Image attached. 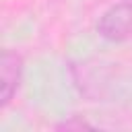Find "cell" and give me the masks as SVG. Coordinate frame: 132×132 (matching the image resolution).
I'll return each mask as SVG.
<instances>
[{
  "instance_id": "1",
  "label": "cell",
  "mask_w": 132,
  "mask_h": 132,
  "mask_svg": "<svg viewBox=\"0 0 132 132\" xmlns=\"http://www.w3.org/2000/svg\"><path fill=\"white\" fill-rule=\"evenodd\" d=\"M97 33L107 41L132 39V4L122 0L109 6L97 21Z\"/></svg>"
},
{
  "instance_id": "2",
  "label": "cell",
  "mask_w": 132,
  "mask_h": 132,
  "mask_svg": "<svg viewBox=\"0 0 132 132\" xmlns=\"http://www.w3.org/2000/svg\"><path fill=\"white\" fill-rule=\"evenodd\" d=\"M23 80V58L14 50H4L0 58V107L4 109L16 95Z\"/></svg>"
},
{
  "instance_id": "3",
  "label": "cell",
  "mask_w": 132,
  "mask_h": 132,
  "mask_svg": "<svg viewBox=\"0 0 132 132\" xmlns=\"http://www.w3.org/2000/svg\"><path fill=\"white\" fill-rule=\"evenodd\" d=\"M58 128H62V130H72V128H76V130H80V128H91L87 122H82V120H68V122H64V124H60Z\"/></svg>"
},
{
  "instance_id": "4",
  "label": "cell",
  "mask_w": 132,
  "mask_h": 132,
  "mask_svg": "<svg viewBox=\"0 0 132 132\" xmlns=\"http://www.w3.org/2000/svg\"><path fill=\"white\" fill-rule=\"evenodd\" d=\"M128 2H130V4H132V0H128Z\"/></svg>"
}]
</instances>
